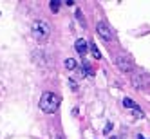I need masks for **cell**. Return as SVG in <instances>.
Here are the masks:
<instances>
[{
	"label": "cell",
	"instance_id": "cell-9",
	"mask_svg": "<svg viewBox=\"0 0 150 139\" xmlns=\"http://www.w3.org/2000/svg\"><path fill=\"white\" fill-rule=\"evenodd\" d=\"M91 52H92V56H94V58H98V60L101 58V52H100V49L96 47L94 44H91Z\"/></svg>",
	"mask_w": 150,
	"mask_h": 139
},
{
	"label": "cell",
	"instance_id": "cell-16",
	"mask_svg": "<svg viewBox=\"0 0 150 139\" xmlns=\"http://www.w3.org/2000/svg\"><path fill=\"white\" fill-rule=\"evenodd\" d=\"M139 139H145V137H143V135H139Z\"/></svg>",
	"mask_w": 150,
	"mask_h": 139
},
{
	"label": "cell",
	"instance_id": "cell-1",
	"mask_svg": "<svg viewBox=\"0 0 150 139\" xmlns=\"http://www.w3.org/2000/svg\"><path fill=\"white\" fill-rule=\"evenodd\" d=\"M60 107V96L54 92H44L40 99V109L45 114H54Z\"/></svg>",
	"mask_w": 150,
	"mask_h": 139
},
{
	"label": "cell",
	"instance_id": "cell-3",
	"mask_svg": "<svg viewBox=\"0 0 150 139\" xmlns=\"http://www.w3.org/2000/svg\"><path fill=\"white\" fill-rule=\"evenodd\" d=\"M132 85L137 90H148L150 89V78L145 72H134L132 74Z\"/></svg>",
	"mask_w": 150,
	"mask_h": 139
},
{
	"label": "cell",
	"instance_id": "cell-17",
	"mask_svg": "<svg viewBox=\"0 0 150 139\" xmlns=\"http://www.w3.org/2000/svg\"><path fill=\"white\" fill-rule=\"evenodd\" d=\"M112 139H114V137H112Z\"/></svg>",
	"mask_w": 150,
	"mask_h": 139
},
{
	"label": "cell",
	"instance_id": "cell-4",
	"mask_svg": "<svg viewBox=\"0 0 150 139\" xmlns=\"http://www.w3.org/2000/svg\"><path fill=\"white\" fill-rule=\"evenodd\" d=\"M96 33H98L103 40H107V42L112 40V29L109 27V24H107V22H103V20L96 24Z\"/></svg>",
	"mask_w": 150,
	"mask_h": 139
},
{
	"label": "cell",
	"instance_id": "cell-6",
	"mask_svg": "<svg viewBox=\"0 0 150 139\" xmlns=\"http://www.w3.org/2000/svg\"><path fill=\"white\" fill-rule=\"evenodd\" d=\"M74 49H76V52H78L81 58H85L87 49H89V42H85L83 38H80V40H76V44H74Z\"/></svg>",
	"mask_w": 150,
	"mask_h": 139
},
{
	"label": "cell",
	"instance_id": "cell-2",
	"mask_svg": "<svg viewBox=\"0 0 150 139\" xmlns=\"http://www.w3.org/2000/svg\"><path fill=\"white\" fill-rule=\"evenodd\" d=\"M51 35V25L45 22V20H36L33 24V36L38 42H45Z\"/></svg>",
	"mask_w": 150,
	"mask_h": 139
},
{
	"label": "cell",
	"instance_id": "cell-12",
	"mask_svg": "<svg viewBox=\"0 0 150 139\" xmlns=\"http://www.w3.org/2000/svg\"><path fill=\"white\" fill-rule=\"evenodd\" d=\"M110 130H112V125H110V123H107L105 128H103V134H110Z\"/></svg>",
	"mask_w": 150,
	"mask_h": 139
},
{
	"label": "cell",
	"instance_id": "cell-10",
	"mask_svg": "<svg viewBox=\"0 0 150 139\" xmlns=\"http://www.w3.org/2000/svg\"><path fill=\"white\" fill-rule=\"evenodd\" d=\"M49 7H51V11L58 13V9H60V2H58V0H52V2L49 4Z\"/></svg>",
	"mask_w": 150,
	"mask_h": 139
},
{
	"label": "cell",
	"instance_id": "cell-13",
	"mask_svg": "<svg viewBox=\"0 0 150 139\" xmlns=\"http://www.w3.org/2000/svg\"><path fill=\"white\" fill-rule=\"evenodd\" d=\"M76 18H78V22H80V24L85 25V20H83V16H81V11H76Z\"/></svg>",
	"mask_w": 150,
	"mask_h": 139
},
{
	"label": "cell",
	"instance_id": "cell-5",
	"mask_svg": "<svg viewBox=\"0 0 150 139\" xmlns=\"http://www.w3.org/2000/svg\"><path fill=\"white\" fill-rule=\"evenodd\" d=\"M116 63H117V67H120L123 72H130L132 69H134V63H132V60L128 58L127 54H120L116 58Z\"/></svg>",
	"mask_w": 150,
	"mask_h": 139
},
{
	"label": "cell",
	"instance_id": "cell-11",
	"mask_svg": "<svg viewBox=\"0 0 150 139\" xmlns=\"http://www.w3.org/2000/svg\"><path fill=\"white\" fill-rule=\"evenodd\" d=\"M81 69L85 71V74H92V69H91V65H89V63H83V65H81Z\"/></svg>",
	"mask_w": 150,
	"mask_h": 139
},
{
	"label": "cell",
	"instance_id": "cell-15",
	"mask_svg": "<svg viewBox=\"0 0 150 139\" xmlns=\"http://www.w3.org/2000/svg\"><path fill=\"white\" fill-rule=\"evenodd\" d=\"M56 139H65V137H63L62 134H58V137H56Z\"/></svg>",
	"mask_w": 150,
	"mask_h": 139
},
{
	"label": "cell",
	"instance_id": "cell-7",
	"mask_svg": "<svg viewBox=\"0 0 150 139\" xmlns=\"http://www.w3.org/2000/svg\"><path fill=\"white\" fill-rule=\"evenodd\" d=\"M123 107H125V109L134 110V112H137V110H139V105H137L134 99H130V98H125V99H123Z\"/></svg>",
	"mask_w": 150,
	"mask_h": 139
},
{
	"label": "cell",
	"instance_id": "cell-14",
	"mask_svg": "<svg viewBox=\"0 0 150 139\" xmlns=\"http://www.w3.org/2000/svg\"><path fill=\"white\" fill-rule=\"evenodd\" d=\"M69 83H71V87H72V90H78V87H76V83H74V81H72V80H71V81H69Z\"/></svg>",
	"mask_w": 150,
	"mask_h": 139
},
{
	"label": "cell",
	"instance_id": "cell-8",
	"mask_svg": "<svg viewBox=\"0 0 150 139\" xmlns=\"http://www.w3.org/2000/svg\"><path fill=\"white\" fill-rule=\"evenodd\" d=\"M63 65H65L69 71H72V69H76V61H74V58H67L65 61H63Z\"/></svg>",
	"mask_w": 150,
	"mask_h": 139
}]
</instances>
